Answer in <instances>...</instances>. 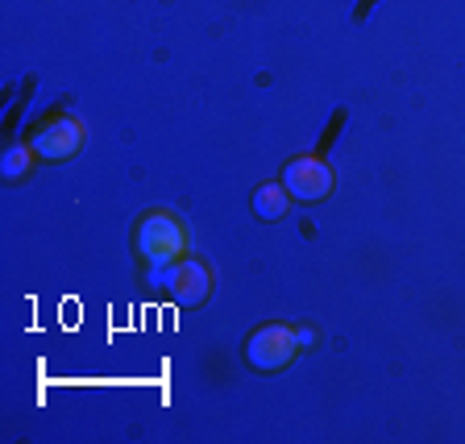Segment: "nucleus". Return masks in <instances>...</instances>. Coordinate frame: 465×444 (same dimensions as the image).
I'll use <instances>...</instances> for the list:
<instances>
[{"mask_svg": "<svg viewBox=\"0 0 465 444\" xmlns=\"http://www.w3.org/2000/svg\"><path fill=\"white\" fill-rule=\"evenodd\" d=\"M134 242H137V253H142L145 266L166 271V266H174V261L183 258L187 229L174 221L171 212H150V216H142V224H137V232H134Z\"/></svg>", "mask_w": 465, "mask_h": 444, "instance_id": "f257e3e1", "label": "nucleus"}, {"mask_svg": "<svg viewBox=\"0 0 465 444\" xmlns=\"http://www.w3.org/2000/svg\"><path fill=\"white\" fill-rule=\"evenodd\" d=\"M295 349H300L295 329H287V324H262V329H253L250 340H245V361H250L253 370H262V374H279V370L291 366Z\"/></svg>", "mask_w": 465, "mask_h": 444, "instance_id": "f03ea898", "label": "nucleus"}, {"mask_svg": "<svg viewBox=\"0 0 465 444\" xmlns=\"http://www.w3.org/2000/svg\"><path fill=\"white\" fill-rule=\"evenodd\" d=\"M282 187L291 192V200H300V203L329 200V192H332V166L324 163V158H316V154L291 158V163L282 166Z\"/></svg>", "mask_w": 465, "mask_h": 444, "instance_id": "7ed1b4c3", "label": "nucleus"}, {"mask_svg": "<svg viewBox=\"0 0 465 444\" xmlns=\"http://www.w3.org/2000/svg\"><path fill=\"white\" fill-rule=\"evenodd\" d=\"M84 121H75V116H54V121H46V125L34 133V150H38V158H50V163H63V158L79 154V145H84Z\"/></svg>", "mask_w": 465, "mask_h": 444, "instance_id": "20e7f679", "label": "nucleus"}, {"mask_svg": "<svg viewBox=\"0 0 465 444\" xmlns=\"http://www.w3.org/2000/svg\"><path fill=\"white\" fill-rule=\"evenodd\" d=\"M166 287V295L179 303H203L213 295V274L203 261H192V258H179L174 266H166V274L158 279Z\"/></svg>", "mask_w": 465, "mask_h": 444, "instance_id": "39448f33", "label": "nucleus"}, {"mask_svg": "<svg viewBox=\"0 0 465 444\" xmlns=\"http://www.w3.org/2000/svg\"><path fill=\"white\" fill-rule=\"evenodd\" d=\"M291 203L295 200H291V192L282 183H262L258 192H253V216H258V221H282Z\"/></svg>", "mask_w": 465, "mask_h": 444, "instance_id": "423d86ee", "label": "nucleus"}, {"mask_svg": "<svg viewBox=\"0 0 465 444\" xmlns=\"http://www.w3.org/2000/svg\"><path fill=\"white\" fill-rule=\"evenodd\" d=\"M34 158H38L34 145H9L5 158H0V171H5V179H25L29 166H34Z\"/></svg>", "mask_w": 465, "mask_h": 444, "instance_id": "0eeeda50", "label": "nucleus"}, {"mask_svg": "<svg viewBox=\"0 0 465 444\" xmlns=\"http://www.w3.org/2000/svg\"><path fill=\"white\" fill-rule=\"evenodd\" d=\"M295 340H300V345H312L316 337H312V329H295Z\"/></svg>", "mask_w": 465, "mask_h": 444, "instance_id": "6e6552de", "label": "nucleus"}]
</instances>
